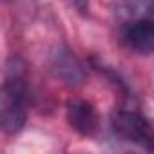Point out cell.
<instances>
[{
  "instance_id": "1",
  "label": "cell",
  "mask_w": 154,
  "mask_h": 154,
  "mask_svg": "<svg viewBox=\"0 0 154 154\" xmlns=\"http://www.w3.org/2000/svg\"><path fill=\"white\" fill-rule=\"evenodd\" d=\"M27 120V82L20 58H9L0 93V123L9 136L18 134Z\"/></svg>"
},
{
  "instance_id": "2",
  "label": "cell",
  "mask_w": 154,
  "mask_h": 154,
  "mask_svg": "<svg viewBox=\"0 0 154 154\" xmlns=\"http://www.w3.org/2000/svg\"><path fill=\"white\" fill-rule=\"evenodd\" d=\"M111 129L120 141L154 152V125L140 111L116 109L111 114Z\"/></svg>"
},
{
  "instance_id": "3",
  "label": "cell",
  "mask_w": 154,
  "mask_h": 154,
  "mask_svg": "<svg viewBox=\"0 0 154 154\" xmlns=\"http://www.w3.org/2000/svg\"><path fill=\"white\" fill-rule=\"evenodd\" d=\"M120 40L136 54H154V2L145 4L141 13L122 26Z\"/></svg>"
},
{
  "instance_id": "4",
  "label": "cell",
  "mask_w": 154,
  "mask_h": 154,
  "mask_svg": "<svg viewBox=\"0 0 154 154\" xmlns=\"http://www.w3.org/2000/svg\"><path fill=\"white\" fill-rule=\"evenodd\" d=\"M65 118L72 131H76L80 136H85V138L94 136L100 125L96 107L91 102L82 98H71L65 103Z\"/></svg>"
},
{
  "instance_id": "5",
  "label": "cell",
  "mask_w": 154,
  "mask_h": 154,
  "mask_svg": "<svg viewBox=\"0 0 154 154\" xmlns=\"http://www.w3.org/2000/svg\"><path fill=\"white\" fill-rule=\"evenodd\" d=\"M51 69L58 78L67 85H80L85 80V71L80 60L76 58L69 49H58L53 54Z\"/></svg>"
},
{
  "instance_id": "6",
  "label": "cell",
  "mask_w": 154,
  "mask_h": 154,
  "mask_svg": "<svg viewBox=\"0 0 154 154\" xmlns=\"http://www.w3.org/2000/svg\"><path fill=\"white\" fill-rule=\"evenodd\" d=\"M71 4L76 8V11L82 13V15L89 13V0H71Z\"/></svg>"
}]
</instances>
